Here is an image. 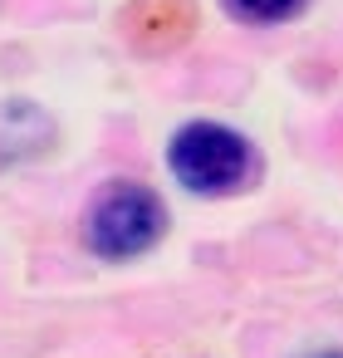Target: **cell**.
Segmentation results:
<instances>
[{"instance_id": "277c9868", "label": "cell", "mask_w": 343, "mask_h": 358, "mask_svg": "<svg viewBox=\"0 0 343 358\" xmlns=\"http://www.w3.org/2000/svg\"><path fill=\"white\" fill-rule=\"evenodd\" d=\"M309 358H343V348H323V353H309Z\"/></svg>"}, {"instance_id": "7a4b0ae2", "label": "cell", "mask_w": 343, "mask_h": 358, "mask_svg": "<svg viewBox=\"0 0 343 358\" xmlns=\"http://www.w3.org/2000/svg\"><path fill=\"white\" fill-rule=\"evenodd\" d=\"M162 236H167V201L147 182H133V177L103 182L79 216L84 250L94 260H113V265L147 255L152 245H162Z\"/></svg>"}, {"instance_id": "3957f363", "label": "cell", "mask_w": 343, "mask_h": 358, "mask_svg": "<svg viewBox=\"0 0 343 358\" xmlns=\"http://www.w3.org/2000/svg\"><path fill=\"white\" fill-rule=\"evenodd\" d=\"M221 10L235 20V25H250V30H270V25H289L309 10V0H221Z\"/></svg>"}, {"instance_id": "6da1fadb", "label": "cell", "mask_w": 343, "mask_h": 358, "mask_svg": "<svg viewBox=\"0 0 343 358\" xmlns=\"http://www.w3.org/2000/svg\"><path fill=\"white\" fill-rule=\"evenodd\" d=\"M167 172L182 192L221 201L235 196L245 187H255L260 177V152L245 133H235L231 123L216 118H191L167 138Z\"/></svg>"}]
</instances>
